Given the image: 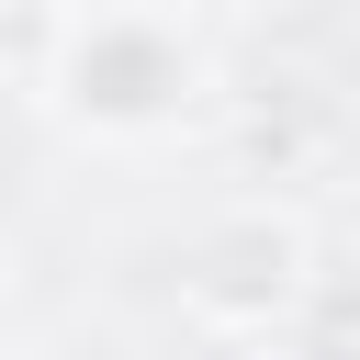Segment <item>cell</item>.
I'll list each match as a JSON object with an SVG mask.
<instances>
[{"label": "cell", "instance_id": "6da1fadb", "mask_svg": "<svg viewBox=\"0 0 360 360\" xmlns=\"http://www.w3.org/2000/svg\"><path fill=\"white\" fill-rule=\"evenodd\" d=\"M214 90V56L202 34L169 11V0H79L56 22V56H45V112L68 135H101V146H146L169 124H191Z\"/></svg>", "mask_w": 360, "mask_h": 360}, {"label": "cell", "instance_id": "7a4b0ae2", "mask_svg": "<svg viewBox=\"0 0 360 360\" xmlns=\"http://www.w3.org/2000/svg\"><path fill=\"white\" fill-rule=\"evenodd\" d=\"M292 270H304V236L270 225V214H236V225H214V236L191 248V315L259 326V315L292 292Z\"/></svg>", "mask_w": 360, "mask_h": 360}]
</instances>
